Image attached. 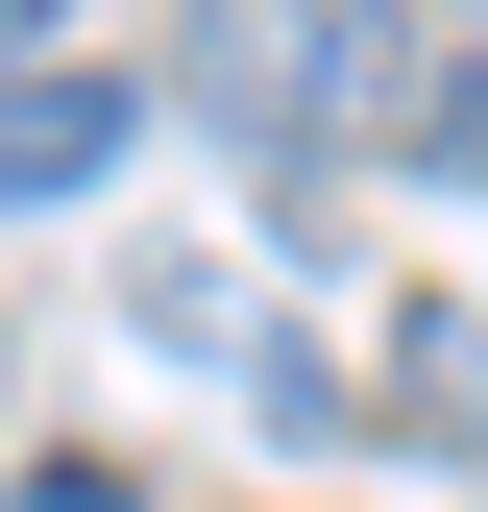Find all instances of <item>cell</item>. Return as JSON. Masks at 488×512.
Here are the masks:
<instances>
[{"label": "cell", "instance_id": "obj_1", "mask_svg": "<svg viewBox=\"0 0 488 512\" xmlns=\"http://www.w3.org/2000/svg\"><path fill=\"white\" fill-rule=\"evenodd\" d=\"M391 98H415L391 0H196V122H220L244 171H342Z\"/></svg>", "mask_w": 488, "mask_h": 512}, {"label": "cell", "instance_id": "obj_2", "mask_svg": "<svg viewBox=\"0 0 488 512\" xmlns=\"http://www.w3.org/2000/svg\"><path fill=\"white\" fill-rule=\"evenodd\" d=\"M98 171H122V74H74V49H49V74H0V220L98 196Z\"/></svg>", "mask_w": 488, "mask_h": 512}, {"label": "cell", "instance_id": "obj_3", "mask_svg": "<svg viewBox=\"0 0 488 512\" xmlns=\"http://www.w3.org/2000/svg\"><path fill=\"white\" fill-rule=\"evenodd\" d=\"M391 415H415V439H464V415H488V317H464V293H415V317H391Z\"/></svg>", "mask_w": 488, "mask_h": 512}, {"label": "cell", "instance_id": "obj_4", "mask_svg": "<svg viewBox=\"0 0 488 512\" xmlns=\"http://www.w3.org/2000/svg\"><path fill=\"white\" fill-rule=\"evenodd\" d=\"M391 122H415V147H440V171H488V49H464V74H415Z\"/></svg>", "mask_w": 488, "mask_h": 512}, {"label": "cell", "instance_id": "obj_5", "mask_svg": "<svg viewBox=\"0 0 488 512\" xmlns=\"http://www.w3.org/2000/svg\"><path fill=\"white\" fill-rule=\"evenodd\" d=\"M49 49H74V25H49V0H0V74H49Z\"/></svg>", "mask_w": 488, "mask_h": 512}]
</instances>
